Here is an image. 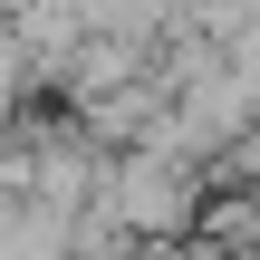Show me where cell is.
<instances>
[{"instance_id": "obj_2", "label": "cell", "mask_w": 260, "mask_h": 260, "mask_svg": "<svg viewBox=\"0 0 260 260\" xmlns=\"http://www.w3.org/2000/svg\"><path fill=\"white\" fill-rule=\"evenodd\" d=\"M154 106H164V96H154V77H125V87H106V96H77L68 116H77V135H87V145H135V135L154 125Z\"/></svg>"}, {"instance_id": "obj_3", "label": "cell", "mask_w": 260, "mask_h": 260, "mask_svg": "<svg viewBox=\"0 0 260 260\" xmlns=\"http://www.w3.org/2000/svg\"><path fill=\"white\" fill-rule=\"evenodd\" d=\"M203 183H232V193H260V116L232 135V145H212L203 154Z\"/></svg>"}, {"instance_id": "obj_1", "label": "cell", "mask_w": 260, "mask_h": 260, "mask_svg": "<svg viewBox=\"0 0 260 260\" xmlns=\"http://www.w3.org/2000/svg\"><path fill=\"white\" fill-rule=\"evenodd\" d=\"M125 241H183L193 232V212H203V164L193 154H174V145H154V135H135V145H106V164H96V193H87Z\"/></svg>"}]
</instances>
